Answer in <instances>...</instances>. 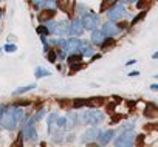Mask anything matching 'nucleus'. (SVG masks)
<instances>
[{
  "label": "nucleus",
  "instance_id": "f257e3e1",
  "mask_svg": "<svg viewBox=\"0 0 158 147\" xmlns=\"http://www.w3.org/2000/svg\"><path fill=\"white\" fill-rule=\"evenodd\" d=\"M135 133L133 132H126V133H123L121 136H118L116 138V141H115V147H132V144H133V141H135Z\"/></svg>",
  "mask_w": 158,
  "mask_h": 147
},
{
  "label": "nucleus",
  "instance_id": "f03ea898",
  "mask_svg": "<svg viewBox=\"0 0 158 147\" xmlns=\"http://www.w3.org/2000/svg\"><path fill=\"white\" fill-rule=\"evenodd\" d=\"M84 122L87 124H92V125H96L99 122L104 121V115L101 112H96V110H92V112H85V115L82 116Z\"/></svg>",
  "mask_w": 158,
  "mask_h": 147
},
{
  "label": "nucleus",
  "instance_id": "7ed1b4c3",
  "mask_svg": "<svg viewBox=\"0 0 158 147\" xmlns=\"http://www.w3.org/2000/svg\"><path fill=\"white\" fill-rule=\"evenodd\" d=\"M2 124H3V127H5V129H8V130H13V129H16V125H17V121L14 119L13 110H11V112H5V113L2 115Z\"/></svg>",
  "mask_w": 158,
  "mask_h": 147
},
{
  "label": "nucleus",
  "instance_id": "20e7f679",
  "mask_svg": "<svg viewBox=\"0 0 158 147\" xmlns=\"http://www.w3.org/2000/svg\"><path fill=\"white\" fill-rule=\"evenodd\" d=\"M81 23H82V27L87 28V30H95L96 25L99 23V19H98L96 16H93V14H84Z\"/></svg>",
  "mask_w": 158,
  "mask_h": 147
},
{
  "label": "nucleus",
  "instance_id": "39448f33",
  "mask_svg": "<svg viewBox=\"0 0 158 147\" xmlns=\"http://www.w3.org/2000/svg\"><path fill=\"white\" fill-rule=\"evenodd\" d=\"M123 16H124V6L123 5H115L109 11V20L110 22H118Z\"/></svg>",
  "mask_w": 158,
  "mask_h": 147
},
{
  "label": "nucleus",
  "instance_id": "423d86ee",
  "mask_svg": "<svg viewBox=\"0 0 158 147\" xmlns=\"http://www.w3.org/2000/svg\"><path fill=\"white\" fill-rule=\"evenodd\" d=\"M101 33L104 36H107V37H112V36H116L119 33V27H116L113 22H107V23L102 25V31Z\"/></svg>",
  "mask_w": 158,
  "mask_h": 147
},
{
  "label": "nucleus",
  "instance_id": "0eeeda50",
  "mask_svg": "<svg viewBox=\"0 0 158 147\" xmlns=\"http://www.w3.org/2000/svg\"><path fill=\"white\" fill-rule=\"evenodd\" d=\"M54 34H59V36H68L70 34V23L67 20H60L56 23L54 27Z\"/></svg>",
  "mask_w": 158,
  "mask_h": 147
},
{
  "label": "nucleus",
  "instance_id": "6e6552de",
  "mask_svg": "<svg viewBox=\"0 0 158 147\" xmlns=\"http://www.w3.org/2000/svg\"><path fill=\"white\" fill-rule=\"evenodd\" d=\"M99 130L96 129V127H92V129H89L84 135H82V142H93L95 139H98V136H99Z\"/></svg>",
  "mask_w": 158,
  "mask_h": 147
},
{
  "label": "nucleus",
  "instance_id": "1a4fd4ad",
  "mask_svg": "<svg viewBox=\"0 0 158 147\" xmlns=\"http://www.w3.org/2000/svg\"><path fill=\"white\" fill-rule=\"evenodd\" d=\"M156 115H158V107H156L155 104H152V102L146 104L144 116H146V118H149V119H152V118H156Z\"/></svg>",
  "mask_w": 158,
  "mask_h": 147
},
{
  "label": "nucleus",
  "instance_id": "9d476101",
  "mask_svg": "<svg viewBox=\"0 0 158 147\" xmlns=\"http://www.w3.org/2000/svg\"><path fill=\"white\" fill-rule=\"evenodd\" d=\"M57 5L60 10H64L67 14L73 13V5H74V0H57Z\"/></svg>",
  "mask_w": 158,
  "mask_h": 147
},
{
  "label": "nucleus",
  "instance_id": "9b49d317",
  "mask_svg": "<svg viewBox=\"0 0 158 147\" xmlns=\"http://www.w3.org/2000/svg\"><path fill=\"white\" fill-rule=\"evenodd\" d=\"M85 43L84 42H81L79 39H70L68 42H67V50H70V51H76V50H82V47H84Z\"/></svg>",
  "mask_w": 158,
  "mask_h": 147
},
{
  "label": "nucleus",
  "instance_id": "f8f14e48",
  "mask_svg": "<svg viewBox=\"0 0 158 147\" xmlns=\"http://www.w3.org/2000/svg\"><path fill=\"white\" fill-rule=\"evenodd\" d=\"M112 136H113V130H106V132L99 133V136H98L99 144H101V145H107V144L112 141Z\"/></svg>",
  "mask_w": 158,
  "mask_h": 147
},
{
  "label": "nucleus",
  "instance_id": "ddd939ff",
  "mask_svg": "<svg viewBox=\"0 0 158 147\" xmlns=\"http://www.w3.org/2000/svg\"><path fill=\"white\" fill-rule=\"evenodd\" d=\"M76 125H77V115H76L74 112H70V113L67 115V118H65V127L73 129V127H76Z\"/></svg>",
  "mask_w": 158,
  "mask_h": 147
},
{
  "label": "nucleus",
  "instance_id": "4468645a",
  "mask_svg": "<svg viewBox=\"0 0 158 147\" xmlns=\"http://www.w3.org/2000/svg\"><path fill=\"white\" fill-rule=\"evenodd\" d=\"M82 30H84V27H82L81 20L74 19V20L71 22V25H70V33H73V34L79 36V34H82Z\"/></svg>",
  "mask_w": 158,
  "mask_h": 147
},
{
  "label": "nucleus",
  "instance_id": "2eb2a0df",
  "mask_svg": "<svg viewBox=\"0 0 158 147\" xmlns=\"http://www.w3.org/2000/svg\"><path fill=\"white\" fill-rule=\"evenodd\" d=\"M22 136H25L28 139H36V130L33 129V121H30V124H27V127L23 129Z\"/></svg>",
  "mask_w": 158,
  "mask_h": 147
},
{
  "label": "nucleus",
  "instance_id": "dca6fc26",
  "mask_svg": "<svg viewBox=\"0 0 158 147\" xmlns=\"http://www.w3.org/2000/svg\"><path fill=\"white\" fill-rule=\"evenodd\" d=\"M92 42L95 43V45H102L104 43V34L101 33V31H93L92 33Z\"/></svg>",
  "mask_w": 158,
  "mask_h": 147
},
{
  "label": "nucleus",
  "instance_id": "f3484780",
  "mask_svg": "<svg viewBox=\"0 0 158 147\" xmlns=\"http://www.w3.org/2000/svg\"><path fill=\"white\" fill-rule=\"evenodd\" d=\"M104 104V98H101V96H96V98H90V99H87V105L89 107H99V105H102Z\"/></svg>",
  "mask_w": 158,
  "mask_h": 147
},
{
  "label": "nucleus",
  "instance_id": "a211bd4d",
  "mask_svg": "<svg viewBox=\"0 0 158 147\" xmlns=\"http://www.w3.org/2000/svg\"><path fill=\"white\" fill-rule=\"evenodd\" d=\"M53 16H54V10H44V11L39 14V20H40V22H47V20H50Z\"/></svg>",
  "mask_w": 158,
  "mask_h": 147
},
{
  "label": "nucleus",
  "instance_id": "6ab92c4d",
  "mask_svg": "<svg viewBox=\"0 0 158 147\" xmlns=\"http://www.w3.org/2000/svg\"><path fill=\"white\" fill-rule=\"evenodd\" d=\"M40 6L44 10H56L57 3H56V0H44V2L40 3Z\"/></svg>",
  "mask_w": 158,
  "mask_h": 147
},
{
  "label": "nucleus",
  "instance_id": "aec40b11",
  "mask_svg": "<svg viewBox=\"0 0 158 147\" xmlns=\"http://www.w3.org/2000/svg\"><path fill=\"white\" fill-rule=\"evenodd\" d=\"M71 105H73L74 108H79V107H84V105H87V99H74V101L71 102Z\"/></svg>",
  "mask_w": 158,
  "mask_h": 147
},
{
  "label": "nucleus",
  "instance_id": "412c9836",
  "mask_svg": "<svg viewBox=\"0 0 158 147\" xmlns=\"http://www.w3.org/2000/svg\"><path fill=\"white\" fill-rule=\"evenodd\" d=\"M113 5H116V0H104L101 5V11H106V8H110Z\"/></svg>",
  "mask_w": 158,
  "mask_h": 147
},
{
  "label": "nucleus",
  "instance_id": "4be33fe9",
  "mask_svg": "<svg viewBox=\"0 0 158 147\" xmlns=\"http://www.w3.org/2000/svg\"><path fill=\"white\" fill-rule=\"evenodd\" d=\"M36 87V84H31V85H27V87H22V88H17L16 92H14V95H20V93H25V92H30V90H33Z\"/></svg>",
  "mask_w": 158,
  "mask_h": 147
},
{
  "label": "nucleus",
  "instance_id": "5701e85b",
  "mask_svg": "<svg viewBox=\"0 0 158 147\" xmlns=\"http://www.w3.org/2000/svg\"><path fill=\"white\" fill-rule=\"evenodd\" d=\"M50 71L48 70H44V68H36V78H44V76H48Z\"/></svg>",
  "mask_w": 158,
  "mask_h": 147
},
{
  "label": "nucleus",
  "instance_id": "b1692460",
  "mask_svg": "<svg viewBox=\"0 0 158 147\" xmlns=\"http://www.w3.org/2000/svg\"><path fill=\"white\" fill-rule=\"evenodd\" d=\"M82 60V54H71L68 56V63H74V62H79Z\"/></svg>",
  "mask_w": 158,
  "mask_h": 147
},
{
  "label": "nucleus",
  "instance_id": "393cba45",
  "mask_svg": "<svg viewBox=\"0 0 158 147\" xmlns=\"http://www.w3.org/2000/svg\"><path fill=\"white\" fill-rule=\"evenodd\" d=\"M36 31H37V34H40V36H47V34L50 33V31H48V28H47V27H44V25L37 27V30H36Z\"/></svg>",
  "mask_w": 158,
  "mask_h": 147
},
{
  "label": "nucleus",
  "instance_id": "a878e982",
  "mask_svg": "<svg viewBox=\"0 0 158 147\" xmlns=\"http://www.w3.org/2000/svg\"><path fill=\"white\" fill-rule=\"evenodd\" d=\"M53 43H54V45H57V47H60V50H67V42H65V40H62V39L53 40Z\"/></svg>",
  "mask_w": 158,
  "mask_h": 147
},
{
  "label": "nucleus",
  "instance_id": "bb28decb",
  "mask_svg": "<svg viewBox=\"0 0 158 147\" xmlns=\"http://www.w3.org/2000/svg\"><path fill=\"white\" fill-rule=\"evenodd\" d=\"M13 115H14V119H16L17 122L23 118V113H22V110H19V108H17V110H13Z\"/></svg>",
  "mask_w": 158,
  "mask_h": 147
},
{
  "label": "nucleus",
  "instance_id": "cd10ccee",
  "mask_svg": "<svg viewBox=\"0 0 158 147\" xmlns=\"http://www.w3.org/2000/svg\"><path fill=\"white\" fill-rule=\"evenodd\" d=\"M135 138H136V139H135L133 142L136 144V147H141V145H143V142H144V135H136Z\"/></svg>",
  "mask_w": 158,
  "mask_h": 147
},
{
  "label": "nucleus",
  "instance_id": "c85d7f7f",
  "mask_svg": "<svg viewBox=\"0 0 158 147\" xmlns=\"http://www.w3.org/2000/svg\"><path fill=\"white\" fill-rule=\"evenodd\" d=\"M84 67V63L81 62V63H70V70H71V73H74V71H77V70H81Z\"/></svg>",
  "mask_w": 158,
  "mask_h": 147
},
{
  "label": "nucleus",
  "instance_id": "c756f323",
  "mask_svg": "<svg viewBox=\"0 0 158 147\" xmlns=\"http://www.w3.org/2000/svg\"><path fill=\"white\" fill-rule=\"evenodd\" d=\"M16 50H17V48H16V45H13V43H10V45L6 43V45H5V51H6V53H14Z\"/></svg>",
  "mask_w": 158,
  "mask_h": 147
},
{
  "label": "nucleus",
  "instance_id": "7c9ffc66",
  "mask_svg": "<svg viewBox=\"0 0 158 147\" xmlns=\"http://www.w3.org/2000/svg\"><path fill=\"white\" fill-rule=\"evenodd\" d=\"M48 60L50 62H54L56 60V50H50L48 51Z\"/></svg>",
  "mask_w": 158,
  "mask_h": 147
},
{
  "label": "nucleus",
  "instance_id": "2f4dec72",
  "mask_svg": "<svg viewBox=\"0 0 158 147\" xmlns=\"http://www.w3.org/2000/svg\"><path fill=\"white\" fill-rule=\"evenodd\" d=\"M144 16H146V13H139V14H138V16H136V17H135V19L132 20V25H135V23H138V22H139V20H141V19H143Z\"/></svg>",
  "mask_w": 158,
  "mask_h": 147
},
{
  "label": "nucleus",
  "instance_id": "473e14b6",
  "mask_svg": "<svg viewBox=\"0 0 158 147\" xmlns=\"http://www.w3.org/2000/svg\"><path fill=\"white\" fill-rule=\"evenodd\" d=\"M11 147H22V136H20V135H19V138L11 144Z\"/></svg>",
  "mask_w": 158,
  "mask_h": 147
},
{
  "label": "nucleus",
  "instance_id": "72a5a7b5",
  "mask_svg": "<svg viewBox=\"0 0 158 147\" xmlns=\"http://www.w3.org/2000/svg\"><path fill=\"white\" fill-rule=\"evenodd\" d=\"M92 54H93V50L90 47L84 45V56H92Z\"/></svg>",
  "mask_w": 158,
  "mask_h": 147
},
{
  "label": "nucleus",
  "instance_id": "f704fd0d",
  "mask_svg": "<svg viewBox=\"0 0 158 147\" xmlns=\"http://www.w3.org/2000/svg\"><path fill=\"white\" fill-rule=\"evenodd\" d=\"M115 105H116L115 102H112V104H107V112H109V113H113V110H115Z\"/></svg>",
  "mask_w": 158,
  "mask_h": 147
},
{
  "label": "nucleus",
  "instance_id": "c9c22d12",
  "mask_svg": "<svg viewBox=\"0 0 158 147\" xmlns=\"http://www.w3.org/2000/svg\"><path fill=\"white\" fill-rule=\"evenodd\" d=\"M54 27H56V23H53V22H50V23L47 25V28H48L50 33H54Z\"/></svg>",
  "mask_w": 158,
  "mask_h": 147
},
{
  "label": "nucleus",
  "instance_id": "e433bc0d",
  "mask_svg": "<svg viewBox=\"0 0 158 147\" xmlns=\"http://www.w3.org/2000/svg\"><path fill=\"white\" fill-rule=\"evenodd\" d=\"M136 6H138L139 10H141V8H144V6H146V0H139V2L136 3Z\"/></svg>",
  "mask_w": 158,
  "mask_h": 147
},
{
  "label": "nucleus",
  "instance_id": "4c0bfd02",
  "mask_svg": "<svg viewBox=\"0 0 158 147\" xmlns=\"http://www.w3.org/2000/svg\"><path fill=\"white\" fill-rule=\"evenodd\" d=\"M121 118H123V116H121V115H115V116H113V118H112V122H116V121H119V119H121Z\"/></svg>",
  "mask_w": 158,
  "mask_h": 147
},
{
  "label": "nucleus",
  "instance_id": "58836bf2",
  "mask_svg": "<svg viewBox=\"0 0 158 147\" xmlns=\"http://www.w3.org/2000/svg\"><path fill=\"white\" fill-rule=\"evenodd\" d=\"M150 90L152 92H158V84H152L150 85Z\"/></svg>",
  "mask_w": 158,
  "mask_h": 147
},
{
  "label": "nucleus",
  "instance_id": "ea45409f",
  "mask_svg": "<svg viewBox=\"0 0 158 147\" xmlns=\"http://www.w3.org/2000/svg\"><path fill=\"white\" fill-rule=\"evenodd\" d=\"M138 75H139L138 71H132V73H129V76H130V78H132V76H138Z\"/></svg>",
  "mask_w": 158,
  "mask_h": 147
},
{
  "label": "nucleus",
  "instance_id": "a19ab883",
  "mask_svg": "<svg viewBox=\"0 0 158 147\" xmlns=\"http://www.w3.org/2000/svg\"><path fill=\"white\" fill-rule=\"evenodd\" d=\"M132 63H136V60H133V59H132V60H129V62H126V65H132Z\"/></svg>",
  "mask_w": 158,
  "mask_h": 147
},
{
  "label": "nucleus",
  "instance_id": "79ce46f5",
  "mask_svg": "<svg viewBox=\"0 0 158 147\" xmlns=\"http://www.w3.org/2000/svg\"><path fill=\"white\" fill-rule=\"evenodd\" d=\"M89 147H99V145L95 144V142H89Z\"/></svg>",
  "mask_w": 158,
  "mask_h": 147
},
{
  "label": "nucleus",
  "instance_id": "37998d69",
  "mask_svg": "<svg viewBox=\"0 0 158 147\" xmlns=\"http://www.w3.org/2000/svg\"><path fill=\"white\" fill-rule=\"evenodd\" d=\"M152 57H153V59H158V53H153V54H152Z\"/></svg>",
  "mask_w": 158,
  "mask_h": 147
},
{
  "label": "nucleus",
  "instance_id": "c03bdc74",
  "mask_svg": "<svg viewBox=\"0 0 158 147\" xmlns=\"http://www.w3.org/2000/svg\"><path fill=\"white\" fill-rule=\"evenodd\" d=\"M2 115H3V110H2V107H0V118H2Z\"/></svg>",
  "mask_w": 158,
  "mask_h": 147
},
{
  "label": "nucleus",
  "instance_id": "a18cd8bd",
  "mask_svg": "<svg viewBox=\"0 0 158 147\" xmlns=\"http://www.w3.org/2000/svg\"><path fill=\"white\" fill-rule=\"evenodd\" d=\"M0 17H2V11H0Z\"/></svg>",
  "mask_w": 158,
  "mask_h": 147
},
{
  "label": "nucleus",
  "instance_id": "49530a36",
  "mask_svg": "<svg viewBox=\"0 0 158 147\" xmlns=\"http://www.w3.org/2000/svg\"><path fill=\"white\" fill-rule=\"evenodd\" d=\"M155 78H158V75H155Z\"/></svg>",
  "mask_w": 158,
  "mask_h": 147
},
{
  "label": "nucleus",
  "instance_id": "de8ad7c7",
  "mask_svg": "<svg viewBox=\"0 0 158 147\" xmlns=\"http://www.w3.org/2000/svg\"><path fill=\"white\" fill-rule=\"evenodd\" d=\"M33 2H37V0H33Z\"/></svg>",
  "mask_w": 158,
  "mask_h": 147
}]
</instances>
